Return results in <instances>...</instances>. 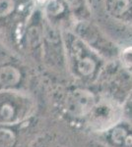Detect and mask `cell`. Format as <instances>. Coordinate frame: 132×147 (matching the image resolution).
<instances>
[{"label": "cell", "instance_id": "obj_6", "mask_svg": "<svg viewBox=\"0 0 132 147\" xmlns=\"http://www.w3.org/2000/svg\"><path fill=\"white\" fill-rule=\"evenodd\" d=\"M21 82V73L12 66L0 68V89H12Z\"/></svg>", "mask_w": 132, "mask_h": 147}, {"label": "cell", "instance_id": "obj_10", "mask_svg": "<svg viewBox=\"0 0 132 147\" xmlns=\"http://www.w3.org/2000/svg\"><path fill=\"white\" fill-rule=\"evenodd\" d=\"M13 10V0H0V16H6Z\"/></svg>", "mask_w": 132, "mask_h": 147}, {"label": "cell", "instance_id": "obj_8", "mask_svg": "<svg viewBox=\"0 0 132 147\" xmlns=\"http://www.w3.org/2000/svg\"><path fill=\"white\" fill-rule=\"evenodd\" d=\"M130 7L129 0H110L109 8L111 12L116 15H122L128 11Z\"/></svg>", "mask_w": 132, "mask_h": 147}, {"label": "cell", "instance_id": "obj_1", "mask_svg": "<svg viewBox=\"0 0 132 147\" xmlns=\"http://www.w3.org/2000/svg\"><path fill=\"white\" fill-rule=\"evenodd\" d=\"M35 101L27 92L19 89H0V125L13 127L32 116Z\"/></svg>", "mask_w": 132, "mask_h": 147}, {"label": "cell", "instance_id": "obj_5", "mask_svg": "<svg viewBox=\"0 0 132 147\" xmlns=\"http://www.w3.org/2000/svg\"><path fill=\"white\" fill-rule=\"evenodd\" d=\"M97 136L107 147H132V122L122 120Z\"/></svg>", "mask_w": 132, "mask_h": 147}, {"label": "cell", "instance_id": "obj_14", "mask_svg": "<svg viewBox=\"0 0 132 147\" xmlns=\"http://www.w3.org/2000/svg\"><path fill=\"white\" fill-rule=\"evenodd\" d=\"M128 118H129V121H131V122H132V115H131V116H129Z\"/></svg>", "mask_w": 132, "mask_h": 147}, {"label": "cell", "instance_id": "obj_7", "mask_svg": "<svg viewBox=\"0 0 132 147\" xmlns=\"http://www.w3.org/2000/svg\"><path fill=\"white\" fill-rule=\"evenodd\" d=\"M16 141V134L10 127L0 125V147H14Z\"/></svg>", "mask_w": 132, "mask_h": 147}, {"label": "cell", "instance_id": "obj_12", "mask_svg": "<svg viewBox=\"0 0 132 147\" xmlns=\"http://www.w3.org/2000/svg\"><path fill=\"white\" fill-rule=\"evenodd\" d=\"M87 147H107V145H105L104 143H102V142H100V141H93V142H91L90 144L87 146Z\"/></svg>", "mask_w": 132, "mask_h": 147}, {"label": "cell", "instance_id": "obj_11", "mask_svg": "<svg viewBox=\"0 0 132 147\" xmlns=\"http://www.w3.org/2000/svg\"><path fill=\"white\" fill-rule=\"evenodd\" d=\"M124 112L128 115V117L132 115V91L129 92V95L124 102Z\"/></svg>", "mask_w": 132, "mask_h": 147}, {"label": "cell", "instance_id": "obj_13", "mask_svg": "<svg viewBox=\"0 0 132 147\" xmlns=\"http://www.w3.org/2000/svg\"><path fill=\"white\" fill-rule=\"evenodd\" d=\"M38 1H39V2H42H42H45L47 0H38Z\"/></svg>", "mask_w": 132, "mask_h": 147}, {"label": "cell", "instance_id": "obj_4", "mask_svg": "<svg viewBox=\"0 0 132 147\" xmlns=\"http://www.w3.org/2000/svg\"><path fill=\"white\" fill-rule=\"evenodd\" d=\"M99 100V96L87 88H75L67 92L64 99V110L69 117L84 121Z\"/></svg>", "mask_w": 132, "mask_h": 147}, {"label": "cell", "instance_id": "obj_3", "mask_svg": "<svg viewBox=\"0 0 132 147\" xmlns=\"http://www.w3.org/2000/svg\"><path fill=\"white\" fill-rule=\"evenodd\" d=\"M124 115V104L111 97H99L84 123L91 132L99 136L123 120Z\"/></svg>", "mask_w": 132, "mask_h": 147}, {"label": "cell", "instance_id": "obj_9", "mask_svg": "<svg viewBox=\"0 0 132 147\" xmlns=\"http://www.w3.org/2000/svg\"><path fill=\"white\" fill-rule=\"evenodd\" d=\"M120 60H121L122 65L126 69L132 70V47L125 48L121 52Z\"/></svg>", "mask_w": 132, "mask_h": 147}, {"label": "cell", "instance_id": "obj_2", "mask_svg": "<svg viewBox=\"0 0 132 147\" xmlns=\"http://www.w3.org/2000/svg\"><path fill=\"white\" fill-rule=\"evenodd\" d=\"M69 67L73 76L83 82L96 78L100 68V57L88 44L77 38L72 39L67 46Z\"/></svg>", "mask_w": 132, "mask_h": 147}]
</instances>
